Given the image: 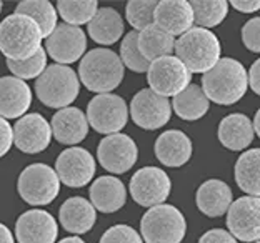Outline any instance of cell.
Segmentation results:
<instances>
[{"label": "cell", "mask_w": 260, "mask_h": 243, "mask_svg": "<svg viewBox=\"0 0 260 243\" xmlns=\"http://www.w3.org/2000/svg\"><path fill=\"white\" fill-rule=\"evenodd\" d=\"M202 88L210 102L234 105L249 88V72L239 60L223 57L214 68L202 75Z\"/></svg>", "instance_id": "6da1fadb"}, {"label": "cell", "mask_w": 260, "mask_h": 243, "mask_svg": "<svg viewBox=\"0 0 260 243\" xmlns=\"http://www.w3.org/2000/svg\"><path fill=\"white\" fill-rule=\"evenodd\" d=\"M125 75V65L119 53L110 49H93L87 52L79 65V79L87 90L100 93H112L122 84Z\"/></svg>", "instance_id": "7a4b0ae2"}, {"label": "cell", "mask_w": 260, "mask_h": 243, "mask_svg": "<svg viewBox=\"0 0 260 243\" xmlns=\"http://www.w3.org/2000/svg\"><path fill=\"white\" fill-rule=\"evenodd\" d=\"M42 30L30 17L12 14L0 22V52L7 60H27L42 49Z\"/></svg>", "instance_id": "3957f363"}, {"label": "cell", "mask_w": 260, "mask_h": 243, "mask_svg": "<svg viewBox=\"0 0 260 243\" xmlns=\"http://www.w3.org/2000/svg\"><path fill=\"white\" fill-rule=\"evenodd\" d=\"M175 53L190 74L205 75L222 58V47L214 32L193 27L177 39Z\"/></svg>", "instance_id": "277c9868"}, {"label": "cell", "mask_w": 260, "mask_h": 243, "mask_svg": "<svg viewBox=\"0 0 260 243\" xmlns=\"http://www.w3.org/2000/svg\"><path fill=\"white\" fill-rule=\"evenodd\" d=\"M80 92V79L69 65H49L35 82V93L50 109H67Z\"/></svg>", "instance_id": "5b68a950"}, {"label": "cell", "mask_w": 260, "mask_h": 243, "mask_svg": "<svg viewBox=\"0 0 260 243\" xmlns=\"http://www.w3.org/2000/svg\"><path fill=\"white\" fill-rule=\"evenodd\" d=\"M185 233L184 213L169 203L152 206L140 220V235L145 243H180Z\"/></svg>", "instance_id": "8992f818"}, {"label": "cell", "mask_w": 260, "mask_h": 243, "mask_svg": "<svg viewBox=\"0 0 260 243\" xmlns=\"http://www.w3.org/2000/svg\"><path fill=\"white\" fill-rule=\"evenodd\" d=\"M60 183L55 168L45 163H32L22 170L17 182V190L28 205L44 206L57 198Z\"/></svg>", "instance_id": "52a82bcc"}, {"label": "cell", "mask_w": 260, "mask_h": 243, "mask_svg": "<svg viewBox=\"0 0 260 243\" xmlns=\"http://www.w3.org/2000/svg\"><path fill=\"white\" fill-rule=\"evenodd\" d=\"M130 117L125 100L115 93L95 95L87 107V120L95 132L107 135L120 133Z\"/></svg>", "instance_id": "ba28073f"}, {"label": "cell", "mask_w": 260, "mask_h": 243, "mask_svg": "<svg viewBox=\"0 0 260 243\" xmlns=\"http://www.w3.org/2000/svg\"><path fill=\"white\" fill-rule=\"evenodd\" d=\"M192 74L177 55H169L150 63L147 72V82L150 90L165 98L177 97L190 85Z\"/></svg>", "instance_id": "9c48e42d"}, {"label": "cell", "mask_w": 260, "mask_h": 243, "mask_svg": "<svg viewBox=\"0 0 260 243\" xmlns=\"http://www.w3.org/2000/svg\"><path fill=\"white\" fill-rule=\"evenodd\" d=\"M128 190L135 203L152 209V206L165 203V200L172 192V182L162 168L144 167L132 175Z\"/></svg>", "instance_id": "30bf717a"}, {"label": "cell", "mask_w": 260, "mask_h": 243, "mask_svg": "<svg viewBox=\"0 0 260 243\" xmlns=\"http://www.w3.org/2000/svg\"><path fill=\"white\" fill-rule=\"evenodd\" d=\"M134 123L144 130H157L167 125L172 115V103L150 88L137 92L128 107Z\"/></svg>", "instance_id": "8fae6325"}, {"label": "cell", "mask_w": 260, "mask_h": 243, "mask_svg": "<svg viewBox=\"0 0 260 243\" xmlns=\"http://www.w3.org/2000/svg\"><path fill=\"white\" fill-rule=\"evenodd\" d=\"M97 158L107 171L122 175L137 163L139 148L137 144L125 133L107 135L104 140H100Z\"/></svg>", "instance_id": "7c38bea8"}, {"label": "cell", "mask_w": 260, "mask_h": 243, "mask_svg": "<svg viewBox=\"0 0 260 243\" xmlns=\"http://www.w3.org/2000/svg\"><path fill=\"white\" fill-rule=\"evenodd\" d=\"M227 228L240 241H260V198L245 195L235 200L227 212Z\"/></svg>", "instance_id": "4fadbf2b"}, {"label": "cell", "mask_w": 260, "mask_h": 243, "mask_svg": "<svg viewBox=\"0 0 260 243\" xmlns=\"http://www.w3.org/2000/svg\"><path fill=\"white\" fill-rule=\"evenodd\" d=\"M47 55L58 65H70L84 58L87 50V35L80 27L58 23L54 33L45 40Z\"/></svg>", "instance_id": "5bb4252c"}, {"label": "cell", "mask_w": 260, "mask_h": 243, "mask_svg": "<svg viewBox=\"0 0 260 243\" xmlns=\"http://www.w3.org/2000/svg\"><path fill=\"white\" fill-rule=\"evenodd\" d=\"M95 158L82 147H70L57 157L55 171L62 183L72 188H82L95 175Z\"/></svg>", "instance_id": "9a60e30c"}, {"label": "cell", "mask_w": 260, "mask_h": 243, "mask_svg": "<svg viewBox=\"0 0 260 243\" xmlns=\"http://www.w3.org/2000/svg\"><path fill=\"white\" fill-rule=\"evenodd\" d=\"M52 125L40 114H27L14 125V145L20 152L34 155L44 152L52 142Z\"/></svg>", "instance_id": "2e32d148"}, {"label": "cell", "mask_w": 260, "mask_h": 243, "mask_svg": "<svg viewBox=\"0 0 260 243\" xmlns=\"http://www.w3.org/2000/svg\"><path fill=\"white\" fill-rule=\"evenodd\" d=\"M15 236L19 243H55L58 225L49 212L34 209L19 217L15 223Z\"/></svg>", "instance_id": "e0dca14e"}, {"label": "cell", "mask_w": 260, "mask_h": 243, "mask_svg": "<svg viewBox=\"0 0 260 243\" xmlns=\"http://www.w3.org/2000/svg\"><path fill=\"white\" fill-rule=\"evenodd\" d=\"M155 157L165 167L179 168L190 160L193 147L190 137L182 130H167L155 140Z\"/></svg>", "instance_id": "ac0fdd59"}, {"label": "cell", "mask_w": 260, "mask_h": 243, "mask_svg": "<svg viewBox=\"0 0 260 243\" xmlns=\"http://www.w3.org/2000/svg\"><path fill=\"white\" fill-rule=\"evenodd\" d=\"M32 105V90L25 80L17 77H2L0 79V117L2 118H22Z\"/></svg>", "instance_id": "d6986e66"}, {"label": "cell", "mask_w": 260, "mask_h": 243, "mask_svg": "<svg viewBox=\"0 0 260 243\" xmlns=\"http://www.w3.org/2000/svg\"><path fill=\"white\" fill-rule=\"evenodd\" d=\"M52 133L55 140L62 145H77L87 137L88 133V120L87 114H84L77 107H67L58 110L52 117Z\"/></svg>", "instance_id": "ffe728a7"}, {"label": "cell", "mask_w": 260, "mask_h": 243, "mask_svg": "<svg viewBox=\"0 0 260 243\" xmlns=\"http://www.w3.org/2000/svg\"><path fill=\"white\" fill-rule=\"evenodd\" d=\"M193 9L187 0H162L155 9V25L170 35H184L193 28Z\"/></svg>", "instance_id": "44dd1931"}, {"label": "cell", "mask_w": 260, "mask_h": 243, "mask_svg": "<svg viewBox=\"0 0 260 243\" xmlns=\"http://www.w3.org/2000/svg\"><path fill=\"white\" fill-rule=\"evenodd\" d=\"M195 203H197V209L204 215L210 218H217L225 215L229 212L230 205L234 203V195L225 182L218 179H210L205 180L197 188Z\"/></svg>", "instance_id": "7402d4cb"}, {"label": "cell", "mask_w": 260, "mask_h": 243, "mask_svg": "<svg viewBox=\"0 0 260 243\" xmlns=\"http://www.w3.org/2000/svg\"><path fill=\"white\" fill-rule=\"evenodd\" d=\"M58 222L69 233L84 235L90 232L97 222V210L84 197H72L65 200L58 210Z\"/></svg>", "instance_id": "603a6c76"}, {"label": "cell", "mask_w": 260, "mask_h": 243, "mask_svg": "<svg viewBox=\"0 0 260 243\" xmlns=\"http://www.w3.org/2000/svg\"><path fill=\"white\" fill-rule=\"evenodd\" d=\"M88 195H90V201L95 206V210L102 213L119 212L127 201L125 185L117 177L112 175L99 177L95 182H92Z\"/></svg>", "instance_id": "cb8c5ba5"}, {"label": "cell", "mask_w": 260, "mask_h": 243, "mask_svg": "<svg viewBox=\"0 0 260 243\" xmlns=\"http://www.w3.org/2000/svg\"><path fill=\"white\" fill-rule=\"evenodd\" d=\"M217 135L225 148L232 152H242L253 142L255 130H253L252 120L247 115L230 114L223 117L218 123Z\"/></svg>", "instance_id": "d4e9b609"}, {"label": "cell", "mask_w": 260, "mask_h": 243, "mask_svg": "<svg viewBox=\"0 0 260 243\" xmlns=\"http://www.w3.org/2000/svg\"><path fill=\"white\" fill-rule=\"evenodd\" d=\"M88 35L93 42L100 45H112L119 42L123 35V19L122 15L112 7L99 9L97 15L87 25Z\"/></svg>", "instance_id": "484cf974"}, {"label": "cell", "mask_w": 260, "mask_h": 243, "mask_svg": "<svg viewBox=\"0 0 260 243\" xmlns=\"http://www.w3.org/2000/svg\"><path fill=\"white\" fill-rule=\"evenodd\" d=\"M175 42L177 40L174 35L165 32L155 23L139 32V49L150 63L158 58L172 55V52L175 50Z\"/></svg>", "instance_id": "4316f807"}, {"label": "cell", "mask_w": 260, "mask_h": 243, "mask_svg": "<svg viewBox=\"0 0 260 243\" xmlns=\"http://www.w3.org/2000/svg\"><path fill=\"white\" fill-rule=\"evenodd\" d=\"M209 107H210V100L205 95L204 88L195 84H190L184 92H180L172 100L174 112L182 120L187 122H193L202 118L209 112Z\"/></svg>", "instance_id": "83f0119b"}, {"label": "cell", "mask_w": 260, "mask_h": 243, "mask_svg": "<svg viewBox=\"0 0 260 243\" xmlns=\"http://www.w3.org/2000/svg\"><path fill=\"white\" fill-rule=\"evenodd\" d=\"M234 175L242 192L260 198V148L242 153L235 163Z\"/></svg>", "instance_id": "f1b7e54d"}, {"label": "cell", "mask_w": 260, "mask_h": 243, "mask_svg": "<svg viewBox=\"0 0 260 243\" xmlns=\"http://www.w3.org/2000/svg\"><path fill=\"white\" fill-rule=\"evenodd\" d=\"M15 14L30 17L40 27L44 39H49L57 28V9L47 0H23L17 4Z\"/></svg>", "instance_id": "f546056e"}, {"label": "cell", "mask_w": 260, "mask_h": 243, "mask_svg": "<svg viewBox=\"0 0 260 243\" xmlns=\"http://www.w3.org/2000/svg\"><path fill=\"white\" fill-rule=\"evenodd\" d=\"M57 12L63 19V23L80 27L90 23L99 12V4L95 0H58Z\"/></svg>", "instance_id": "4dcf8cb0"}, {"label": "cell", "mask_w": 260, "mask_h": 243, "mask_svg": "<svg viewBox=\"0 0 260 243\" xmlns=\"http://www.w3.org/2000/svg\"><path fill=\"white\" fill-rule=\"evenodd\" d=\"M190 5L197 27L209 30L212 27L220 25L227 19L230 4L227 0H192Z\"/></svg>", "instance_id": "1f68e13d"}, {"label": "cell", "mask_w": 260, "mask_h": 243, "mask_svg": "<svg viewBox=\"0 0 260 243\" xmlns=\"http://www.w3.org/2000/svg\"><path fill=\"white\" fill-rule=\"evenodd\" d=\"M120 60L132 72L137 74L149 72L150 62L142 55V52L139 49V32L130 30L127 35H123L120 44Z\"/></svg>", "instance_id": "d6a6232c"}, {"label": "cell", "mask_w": 260, "mask_h": 243, "mask_svg": "<svg viewBox=\"0 0 260 243\" xmlns=\"http://www.w3.org/2000/svg\"><path fill=\"white\" fill-rule=\"evenodd\" d=\"M155 0H130L125 7V19L135 32L145 30L155 23Z\"/></svg>", "instance_id": "836d02e7"}, {"label": "cell", "mask_w": 260, "mask_h": 243, "mask_svg": "<svg viewBox=\"0 0 260 243\" xmlns=\"http://www.w3.org/2000/svg\"><path fill=\"white\" fill-rule=\"evenodd\" d=\"M7 67L12 75L20 80L39 79L47 70V50L42 47L34 57L27 58V60H7Z\"/></svg>", "instance_id": "e575fe53"}, {"label": "cell", "mask_w": 260, "mask_h": 243, "mask_svg": "<svg viewBox=\"0 0 260 243\" xmlns=\"http://www.w3.org/2000/svg\"><path fill=\"white\" fill-rule=\"evenodd\" d=\"M99 243H144V238L128 225H114L102 235Z\"/></svg>", "instance_id": "d590c367"}, {"label": "cell", "mask_w": 260, "mask_h": 243, "mask_svg": "<svg viewBox=\"0 0 260 243\" xmlns=\"http://www.w3.org/2000/svg\"><path fill=\"white\" fill-rule=\"evenodd\" d=\"M242 42L253 53H260V17L247 20L242 27Z\"/></svg>", "instance_id": "8d00e7d4"}, {"label": "cell", "mask_w": 260, "mask_h": 243, "mask_svg": "<svg viewBox=\"0 0 260 243\" xmlns=\"http://www.w3.org/2000/svg\"><path fill=\"white\" fill-rule=\"evenodd\" d=\"M199 243H239L237 238L223 228H212L200 236Z\"/></svg>", "instance_id": "74e56055"}, {"label": "cell", "mask_w": 260, "mask_h": 243, "mask_svg": "<svg viewBox=\"0 0 260 243\" xmlns=\"http://www.w3.org/2000/svg\"><path fill=\"white\" fill-rule=\"evenodd\" d=\"M12 145H14V127L0 117V158L7 155Z\"/></svg>", "instance_id": "f35d334b"}, {"label": "cell", "mask_w": 260, "mask_h": 243, "mask_svg": "<svg viewBox=\"0 0 260 243\" xmlns=\"http://www.w3.org/2000/svg\"><path fill=\"white\" fill-rule=\"evenodd\" d=\"M229 4L242 14H252V12L260 10V0H232Z\"/></svg>", "instance_id": "ab89813d"}, {"label": "cell", "mask_w": 260, "mask_h": 243, "mask_svg": "<svg viewBox=\"0 0 260 243\" xmlns=\"http://www.w3.org/2000/svg\"><path fill=\"white\" fill-rule=\"evenodd\" d=\"M249 87L257 95H260V58L253 62L249 68Z\"/></svg>", "instance_id": "60d3db41"}, {"label": "cell", "mask_w": 260, "mask_h": 243, "mask_svg": "<svg viewBox=\"0 0 260 243\" xmlns=\"http://www.w3.org/2000/svg\"><path fill=\"white\" fill-rule=\"evenodd\" d=\"M0 243H15L14 235L4 223H0Z\"/></svg>", "instance_id": "b9f144b4"}, {"label": "cell", "mask_w": 260, "mask_h": 243, "mask_svg": "<svg viewBox=\"0 0 260 243\" xmlns=\"http://www.w3.org/2000/svg\"><path fill=\"white\" fill-rule=\"evenodd\" d=\"M253 130H255V133L260 137V109L257 110L255 117H253Z\"/></svg>", "instance_id": "7bdbcfd3"}, {"label": "cell", "mask_w": 260, "mask_h": 243, "mask_svg": "<svg viewBox=\"0 0 260 243\" xmlns=\"http://www.w3.org/2000/svg\"><path fill=\"white\" fill-rule=\"evenodd\" d=\"M58 243H85V241L82 240L80 236H67V238L60 240Z\"/></svg>", "instance_id": "ee69618b"}, {"label": "cell", "mask_w": 260, "mask_h": 243, "mask_svg": "<svg viewBox=\"0 0 260 243\" xmlns=\"http://www.w3.org/2000/svg\"><path fill=\"white\" fill-rule=\"evenodd\" d=\"M0 12H2V2H0Z\"/></svg>", "instance_id": "f6af8a7d"}, {"label": "cell", "mask_w": 260, "mask_h": 243, "mask_svg": "<svg viewBox=\"0 0 260 243\" xmlns=\"http://www.w3.org/2000/svg\"><path fill=\"white\" fill-rule=\"evenodd\" d=\"M255 243H260V241H255Z\"/></svg>", "instance_id": "bcb514c9"}]
</instances>
